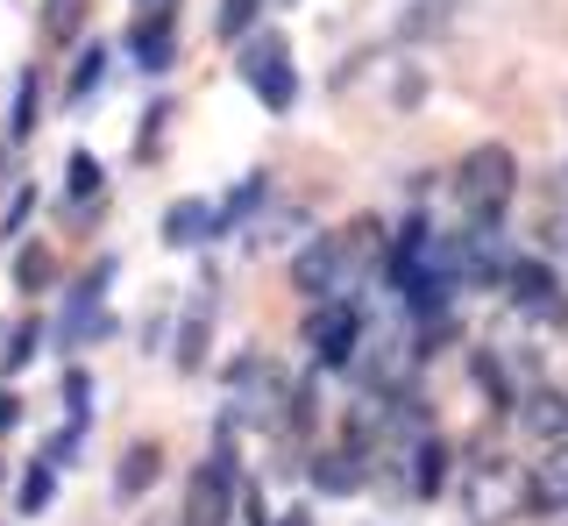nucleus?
Listing matches in <instances>:
<instances>
[{"label": "nucleus", "instance_id": "15", "mask_svg": "<svg viewBox=\"0 0 568 526\" xmlns=\"http://www.w3.org/2000/svg\"><path fill=\"white\" fill-rule=\"evenodd\" d=\"M79 14H85V0H43V37H50V43H71Z\"/></svg>", "mask_w": 568, "mask_h": 526}, {"label": "nucleus", "instance_id": "26", "mask_svg": "<svg viewBox=\"0 0 568 526\" xmlns=\"http://www.w3.org/2000/svg\"><path fill=\"white\" fill-rule=\"evenodd\" d=\"M0 171H8V150H0Z\"/></svg>", "mask_w": 568, "mask_h": 526}, {"label": "nucleus", "instance_id": "12", "mask_svg": "<svg viewBox=\"0 0 568 526\" xmlns=\"http://www.w3.org/2000/svg\"><path fill=\"white\" fill-rule=\"evenodd\" d=\"M277 64H292L284 37H271V29H263V37H248V43H242V79H248V85H256L263 72H277Z\"/></svg>", "mask_w": 568, "mask_h": 526}, {"label": "nucleus", "instance_id": "4", "mask_svg": "<svg viewBox=\"0 0 568 526\" xmlns=\"http://www.w3.org/2000/svg\"><path fill=\"white\" fill-rule=\"evenodd\" d=\"M355 335H363V321H355V306H342V300H327V306L306 321V342H313V356L327 363V371L355 356Z\"/></svg>", "mask_w": 568, "mask_h": 526}, {"label": "nucleus", "instance_id": "18", "mask_svg": "<svg viewBox=\"0 0 568 526\" xmlns=\"http://www.w3.org/2000/svg\"><path fill=\"white\" fill-rule=\"evenodd\" d=\"M50 490H58V477H50V463H36L29 477H22V498H14V505H22V513H43Z\"/></svg>", "mask_w": 568, "mask_h": 526}, {"label": "nucleus", "instance_id": "20", "mask_svg": "<svg viewBox=\"0 0 568 526\" xmlns=\"http://www.w3.org/2000/svg\"><path fill=\"white\" fill-rule=\"evenodd\" d=\"M256 22V0H221V37H248Z\"/></svg>", "mask_w": 568, "mask_h": 526}, {"label": "nucleus", "instance_id": "10", "mask_svg": "<svg viewBox=\"0 0 568 526\" xmlns=\"http://www.w3.org/2000/svg\"><path fill=\"white\" fill-rule=\"evenodd\" d=\"M440 477H448V448H440L434 434H419V448H413V498H440Z\"/></svg>", "mask_w": 568, "mask_h": 526}, {"label": "nucleus", "instance_id": "11", "mask_svg": "<svg viewBox=\"0 0 568 526\" xmlns=\"http://www.w3.org/2000/svg\"><path fill=\"white\" fill-rule=\"evenodd\" d=\"M100 185H106V171H100L85 150H71V164H64V200H71V206H93Z\"/></svg>", "mask_w": 568, "mask_h": 526}, {"label": "nucleus", "instance_id": "21", "mask_svg": "<svg viewBox=\"0 0 568 526\" xmlns=\"http://www.w3.org/2000/svg\"><path fill=\"white\" fill-rule=\"evenodd\" d=\"M36 214V185H22V192H14V206H8V221H0V235H14V227H22Z\"/></svg>", "mask_w": 568, "mask_h": 526}, {"label": "nucleus", "instance_id": "24", "mask_svg": "<svg viewBox=\"0 0 568 526\" xmlns=\"http://www.w3.org/2000/svg\"><path fill=\"white\" fill-rule=\"evenodd\" d=\"M14 419H22V406H14V398H0V434H8Z\"/></svg>", "mask_w": 568, "mask_h": 526}, {"label": "nucleus", "instance_id": "2", "mask_svg": "<svg viewBox=\"0 0 568 526\" xmlns=\"http://www.w3.org/2000/svg\"><path fill=\"white\" fill-rule=\"evenodd\" d=\"M511 192H519V156H511L505 143H484V150H469V156L455 164V206H462L476 227H490L497 214H505Z\"/></svg>", "mask_w": 568, "mask_h": 526}, {"label": "nucleus", "instance_id": "7", "mask_svg": "<svg viewBox=\"0 0 568 526\" xmlns=\"http://www.w3.org/2000/svg\"><path fill=\"white\" fill-rule=\"evenodd\" d=\"M505 285H511V300H519L526 313H540V306H555V292H561V277L555 271H547V263H511V271H505Z\"/></svg>", "mask_w": 568, "mask_h": 526}, {"label": "nucleus", "instance_id": "1", "mask_svg": "<svg viewBox=\"0 0 568 526\" xmlns=\"http://www.w3.org/2000/svg\"><path fill=\"white\" fill-rule=\"evenodd\" d=\"M384 250V235H377V221H348V227H334V235H320L298 250V292H313V300H327V292H342L348 277H363L369 271V256Z\"/></svg>", "mask_w": 568, "mask_h": 526}, {"label": "nucleus", "instance_id": "6", "mask_svg": "<svg viewBox=\"0 0 568 526\" xmlns=\"http://www.w3.org/2000/svg\"><path fill=\"white\" fill-rule=\"evenodd\" d=\"M213 227H221V206H206V200H178L171 214H164V242L171 250H192V242H206Z\"/></svg>", "mask_w": 568, "mask_h": 526}, {"label": "nucleus", "instance_id": "17", "mask_svg": "<svg viewBox=\"0 0 568 526\" xmlns=\"http://www.w3.org/2000/svg\"><path fill=\"white\" fill-rule=\"evenodd\" d=\"M36 129V72H22V85H14V114H8V135L22 143V135Z\"/></svg>", "mask_w": 568, "mask_h": 526}, {"label": "nucleus", "instance_id": "13", "mask_svg": "<svg viewBox=\"0 0 568 526\" xmlns=\"http://www.w3.org/2000/svg\"><path fill=\"white\" fill-rule=\"evenodd\" d=\"M256 93H263V108H271V114H284L298 100V72H292V64H277V72L256 79Z\"/></svg>", "mask_w": 568, "mask_h": 526}, {"label": "nucleus", "instance_id": "14", "mask_svg": "<svg viewBox=\"0 0 568 526\" xmlns=\"http://www.w3.org/2000/svg\"><path fill=\"white\" fill-rule=\"evenodd\" d=\"M100 72H106V50L93 43V50H85L79 64H71V85H64V100H71V108H79V100H85V93L100 85Z\"/></svg>", "mask_w": 568, "mask_h": 526}, {"label": "nucleus", "instance_id": "5", "mask_svg": "<svg viewBox=\"0 0 568 526\" xmlns=\"http://www.w3.org/2000/svg\"><path fill=\"white\" fill-rule=\"evenodd\" d=\"M129 43H135L142 72H164V64L178 58V43H171V0H156V14H142V22L129 29Z\"/></svg>", "mask_w": 568, "mask_h": 526}, {"label": "nucleus", "instance_id": "22", "mask_svg": "<svg viewBox=\"0 0 568 526\" xmlns=\"http://www.w3.org/2000/svg\"><path fill=\"white\" fill-rule=\"evenodd\" d=\"M29 356H36V327H22V335H14L8 348H0V363H8V371H22Z\"/></svg>", "mask_w": 568, "mask_h": 526}, {"label": "nucleus", "instance_id": "19", "mask_svg": "<svg viewBox=\"0 0 568 526\" xmlns=\"http://www.w3.org/2000/svg\"><path fill=\"white\" fill-rule=\"evenodd\" d=\"M476 384H484L497 406H511V384H505V363H497V356H476Z\"/></svg>", "mask_w": 568, "mask_h": 526}, {"label": "nucleus", "instance_id": "8", "mask_svg": "<svg viewBox=\"0 0 568 526\" xmlns=\"http://www.w3.org/2000/svg\"><path fill=\"white\" fill-rule=\"evenodd\" d=\"M519 413H526L532 442H561V434H568V398H561V392H532Z\"/></svg>", "mask_w": 568, "mask_h": 526}, {"label": "nucleus", "instance_id": "3", "mask_svg": "<svg viewBox=\"0 0 568 526\" xmlns=\"http://www.w3.org/2000/svg\"><path fill=\"white\" fill-rule=\"evenodd\" d=\"M227 505H235V448H227V434H221L213 463L192 477V526H221Z\"/></svg>", "mask_w": 568, "mask_h": 526}, {"label": "nucleus", "instance_id": "25", "mask_svg": "<svg viewBox=\"0 0 568 526\" xmlns=\"http://www.w3.org/2000/svg\"><path fill=\"white\" fill-rule=\"evenodd\" d=\"M277 526H313V519H306V513H292V519H277Z\"/></svg>", "mask_w": 568, "mask_h": 526}, {"label": "nucleus", "instance_id": "9", "mask_svg": "<svg viewBox=\"0 0 568 526\" xmlns=\"http://www.w3.org/2000/svg\"><path fill=\"white\" fill-rule=\"evenodd\" d=\"M156 469H164V455H156L150 442H135L129 455H121V469H114V490L121 498H142V490L156 484Z\"/></svg>", "mask_w": 568, "mask_h": 526}, {"label": "nucleus", "instance_id": "23", "mask_svg": "<svg viewBox=\"0 0 568 526\" xmlns=\"http://www.w3.org/2000/svg\"><path fill=\"white\" fill-rule=\"evenodd\" d=\"M85 384H93L85 371H71V377H64V406H71V419H85Z\"/></svg>", "mask_w": 568, "mask_h": 526}, {"label": "nucleus", "instance_id": "16", "mask_svg": "<svg viewBox=\"0 0 568 526\" xmlns=\"http://www.w3.org/2000/svg\"><path fill=\"white\" fill-rule=\"evenodd\" d=\"M14 285H22V292H43L50 285V250H43V242H29V250L14 256Z\"/></svg>", "mask_w": 568, "mask_h": 526}]
</instances>
